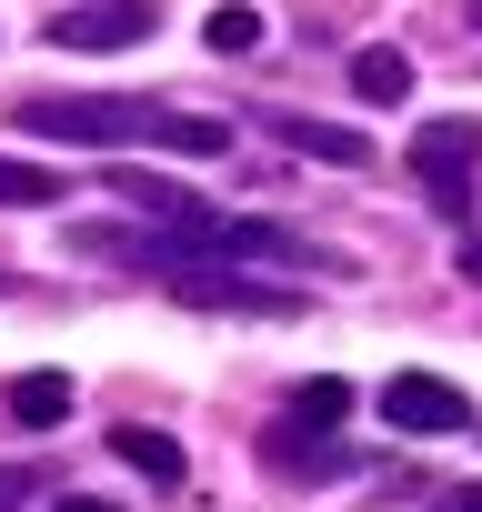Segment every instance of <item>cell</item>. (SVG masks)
<instances>
[{
  "instance_id": "1",
  "label": "cell",
  "mask_w": 482,
  "mask_h": 512,
  "mask_svg": "<svg viewBox=\"0 0 482 512\" xmlns=\"http://www.w3.org/2000/svg\"><path fill=\"white\" fill-rule=\"evenodd\" d=\"M21 131L41 141H101V151H181V161H221L231 131L171 101H131V91H91V101H21Z\"/></svg>"
},
{
  "instance_id": "2",
  "label": "cell",
  "mask_w": 482,
  "mask_h": 512,
  "mask_svg": "<svg viewBox=\"0 0 482 512\" xmlns=\"http://www.w3.org/2000/svg\"><path fill=\"white\" fill-rule=\"evenodd\" d=\"M402 171H412V191H422L432 211L472 221V191H482V121H472V111L422 121V131H412V151H402Z\"/></svg>"
},
{
  "instance_id": "3",
  "label": "cell",
  "mask_w": 482,
  "mask_h": 512,
  "mask_svg": "<svg viewBox=\"0 0 482 512\" xmlns=\"http://www.w3.org/2000/svg\"><path fill=\"white\" fill-rule=\"evenodd\" d=\"M382 422L412 432V442H442V432H472L482 412H472V392L442 382V372H392V382H382Z\"/></svg>"
},
{
  "instance_id": "4",
  "label": "cell",
  "mask_w": 482,
  "mask_h": 512,
  "mask_svg": "<svg viewBox=\"0 0 482 512\" xmlns=\"http://www.w3.org/2000/svg\"><path fill=\"white\" fill-rule=\"evenodd\" d=\"M51 41L61 51H131V41H151V0H81V11L51 21Z\"/></svg>"
},
{
  "instance_id": "5",
  "label": "cell",
  "mask_w": 482,
  "mask_h": 512,
  "mask_svg": "<svg viewBox=\"0 0 482 512\" xmlns=\"http://www.w3.org/2000/svg\"><path fill=\"white\" fill-rule=\"evenodd\" d=\"M11 422H31V432H51V422H71V372H11Z\"/></svg>"
},
{
  "instance_id": "6",
  "label": "cell",
  "mask_w": 482,
  "mask_h": 512,
  "mask_svg": "<svg viewBox=\"0 0 482 512\" xmlns=\"http://www.w3.org/2000/svg\"><path fill=\"white\" fill-rule=\"evenodd\" d=\"M282 141H292V151H312V161H342V171H362V161H372V141H362V131H342V121H302V111H282Z\"/></svg>"
},
{
  "instance_id": "7",
  "label": "cell",
  "mask_w": 482,
  "mask_h": 512,
  "mask_svg": "<svg viewBox=\"0 0 482 512\" xmlns=\"http://www.w3.org/2000/svg\"><path fill=\"white\" fill-rule=\"evenodd\" d=\"M111 452H121L131 472H151V482H181V442H171V432H141V422H121V432H111Z\"/></svg>"
},
{
  "instance_id": "8",
  "label": "cell",
  "mask_w": 482,
  "mask_h": 512,
  "mask_svg": "<svg viewBox=\"0 0 482 512\" xmlns=\"http://www.w3.org/2000/svg\"><path fill=\"white\" fill-rule=\"evenodd\" d=\"M71 181L61 171H41V161H0V211H51Z\"/></svg>"
},
{
  "instance_id": "9",
  "label": "cell",
  "mask_w": 482,
  "mask_h": 512,
  "mask_svg": "<svg viewBox=\"0 0 482 512\" xmlns=\"http://www.w3.org/2000/svg\"><path fill=\"white\" fill-rule=\"evenodd\" d=\"M352 91H362V101H402V91H412V61H402V51H352Z\"/></svg>"
},
{
  "instance_id": "10",
  "label": "cell",
  "mask_w": 482,
  "mask_h": 512,
  "mask_svg": "<svg viewBox=\"0 0 482 512\" xmlns=\"http://www.w3.org/2000/svg\"><path fill=\"white\" fill-rule=\"evenodd\" d=\"M201 41H211L221 61H241V51H262V11H241V0H221V11L201 21Z\"/></svg>"
},
{
  "instance_id": "11",
  "label": "cell",
  "mask_w": 482,
  "mask_h": 512,
  "mask_svg": "<svg viewBox=\"0 0 482 512\" xmlns=\"http://www.w3.org/2000/svg\"><path fill=\"white\" fill-rule=\"evenodd\" d=\"M342 412H352V382H332V372H322V382H302V392H292V422H302V432H332V422H342Z\"/></svg>"
},
{
  "instance_id": "12",
  "label": "cell",
  "mask_w": 482,
  "mask_h": 512,
  "mask_svg": "<svg viewBox=\"0 0 482 512\" xmlns=\"http://www.w3.org/2000/svg\"><path fill=\"white\" fill-rule=\"evenodd\" d=\"M31 492H41V472H31V462H0V512H21Z\"/></svg>"
},
{
  "instance_id": "13",
  "label": "cell",
  "mask_w": 482,
  "mask_h": 512,
  "mask_svg": "<svg viewBox=\"0 0 482 512\" xmlns=\"http://www.w3.org/2000/svg\"><path fill=\"white\" fill-rule=\"evenodd\" d=\"M452 272H462V282L482 292V221H462V251H452Z\"/></svg>"
},
{
  "instance_id": "14",
  "label": "cell",
  "mask_w": 482,
  "mask_h": 512,
  "mask_svg": "<svg viewBox=\"0 0 482 512\" xmlns=\"http://www.w3.org/2000/svg\"><path fill=\"white\" fill-rule=\"evenodd\" d=\"M432 512H482V482H452V492H442Z\"/></svg>"
},
{
  "instance_id": "15",
  "label": "cell",
  "mask_w": 482,
  "mask_h": 512,
  "mask_svg": "<svg viewBox=\"0 0 482 512\" xmlns=\"http://www.w3.org/2000/svg\"><path fill=\"white\" fill-rule=\"evenodd\" d=\"M61 512H121V502H91V492H71V502H61Z\"/></svg>"
},
{
  "instance_id": "16",
  "label": "cell",
  "mask_w": 482,
  "mask_h": 512,
  "mask_svg": "<svg viewBox=\"0 0 482 512\" xmlns=\"http://www.w3.org/2000/svg\"><path fill=\"white\" fill-rule=\"evenodd\" d=\"M462 21H472V31H482V0H472V11H462Z\"/></svg>"
},
{
  "instance_id": "17",
  "label": "cell",
  "mask_w": 482,
  "mask_h": 512,
  "mask_svg": "<svg viewBox=\"0 0 482 512\" xmlns=\"http://www.w3.org/2000/svg\"><path fill=\"white\" fill-rule=\"evenodd\" d=\"M0 292H11V282H0Z\"/></svg>"
}]
</instances>
